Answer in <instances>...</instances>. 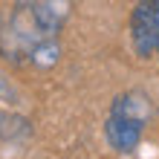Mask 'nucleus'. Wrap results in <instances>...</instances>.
Returning <instances> with one entry per match:
<instances>
[{
	"mask_svg": "<svg viewBox=\"0 0 159 159\" xmlns=\"http://www.w3.org/2000/svg\"><path fill=\"white\" fill-rule=\"evenodd\" d=\"M130 41L139 58H159V0H139L130 15Z\"/></svg>",
	"mask_w": 159,
	"mask_h": 159,
	"instance_id": "1",
	"label": "nucleus"
},
{
	"mask_svg": "<svg viewBox=\"0 0 159 159\" xmlns=\"http://www.w3.org/2000/svg\"><path fill=\"white\" fill-rule=\"evenodd\" d=\"M145 127H148V125H142V121L127 119V116L113 113V110H110V113H107V121H104L107 145L113 148L116 153H133L136 148H139V142H142Z\"/></svg>",
	"mask_w": 159,
	"mask_h": 159,
	"instance_id": "2",
	"label": "nucleus"
},
{
	"mask_svg": "<svg viewBox=\"0 0 159 159\" xmlns=\"http://www.w3.org/2000/svg\"><path fill=\"white\" fill-rule=\"evenodd\" d=\"M0 93H3V96H6V90H3V87H0Z\"/></svg>",
	"mask_w": 159,
	"mask_h": 159,
	"instance_id": "3",
	"label": "nucleus"
}]
</instances>
